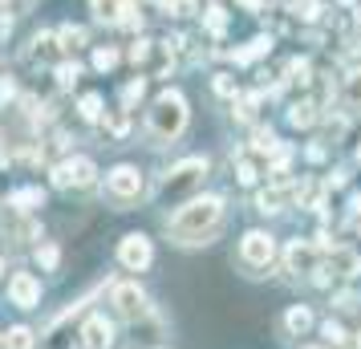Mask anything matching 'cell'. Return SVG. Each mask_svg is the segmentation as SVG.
I'll return each instance as SVG.
<instances>
[{
	"mask_svg": "<svg viewBox=\"0 0 361 349\" xmlns=\"http://www.w3.org/2000/svg\"><path fill=\"white\" fill-rule=\"evenodd\" d=\"M219 219H224V200L219 195L191 200L187 207H179V216L171 219V240L175 244H203L219 228Z\"/></svg>",
	"mask_w": 361,
	"mask_h": 349,
	"instance_id": "6da1fadb",
	"label": "cell"
},
{
	"mask_svg": "<svg viewBox=\"0 0 361 349\" xmlns=\"http://www.w3.org/2000/svg\"><path fill=\"white\" fill-rule=\"evenodd\" d=\"M183 126H187V98H183L179 90H166L154 98L147 114V130L154 142H171V138H179Z\"/></svg>",
	"mask_w": 361,
	"mask_h": 349,
	"instance_id": "7a4b0ae2",
	"label": "cell"
},
{
	"mask_svg": "<svg viewBox=\"0 0 361 349\" xmlns=\"http://www.w3.org/2000/svg\"><path fill=\"white\" fill-rule=\"evenodd\" d=\"M203 179H207V159H187V163H179L163 179L159 195H163V200H183V195H187V191H195Z\"/></svg>",
	"mask_w": 361,
	"mask_h": 349,
	"instance_id": "3957f363",
	"label": "cell"
},
{
	"mask_svg": "<svg viewBox=\"0 0 361 349\" xmlns=\"http://www.w3.org/2000/svg\"><path fill=\"white\" fill-rule=\"evenodd\" d=\"M118 260L126 268H138L142 272L154 260V248H150V240L142 232H130V235H122V244H118Z\"/></svg>",
	"mask_w": 361,
	"mask_h": 349,
	"instance_id": "277c9868",
	"label": "cell"
},
{
	"mask_svg": "<svg viewBox=\"0 0 361 349\" xmlns=\"http://www.w3.org/2000/svg\"><path fill=\"white\" fill-rule=\"evenodd\" d=\"M272 252H276V244H272L268 232H247L244 244H240V256H244V264H252V268L272 264Z\"/></svg>",
	"mask_w": 361,
	"mask_h": 349,
	"instance_id": "5b68a950",
	"label": "cell"
},
{
	"mask_svg": "<svg viewBox=\"0 0 361 349\" xmlns=\"http://www.w3.org/2000/svg\"><path fill=\"white\" fill-rule=\"evenodd\" d=\"M94 163L90 159H69V163H61L57 171H53V183L57 187H90L94 183Z\"/></svg>",
	"mask_w": 361,
	"mask_h": 349,
	"instance_id": "8992f818",
	"label": "cell"
},
{
	"mask_svg": "<svg viewBox=\"0 0 361 349\" xmlns=\"http://www.w3.org/2000/svg\"><path fill=\"white\" fill-rule=\"evenodd\" d=\"M114 305H118V313L130 317V321H142V317L150 313L147 293H142L138 284H118V288H114Z\"/></svg>",
	"mask_w": 361,
	"mask_h": 349,
	"instance_id": "52a82bcc",
	"label": "cell"
},
{
	"mask_svg": "<svg viewBox=\"0 0 361 349\" xmlns=\"http://www.w3.org/2000/svg\"><path fill=\"white\" fill-rule=\"evenodd\" d=\"M106 187H110V195H118V200H134L142 191V171L138 166H114L106 175Z\"/></svg>",
	"mask_w": 361,
	"mask_h": 349,
	"instance_id": "ba28073f",
	"label": "cell"
},
{
	"mask_svg": "<svg viewBox=\"0 0 361 349\" xmlns=\"http://www.w3.org/2000/svg\"><path fill=\"white\" fill-rule=\"evenodd\" d=\"M325 272H329V281H353L361 272V256L349 248H333L325 260Z\"/></svg>",
	"mask_w": 361,
	"mask_h": 349,
	"instance_id": "9c48e42d",
	"label": "cell"
},
{
	"mask_svg": "<svg viewBox=\"0 0 361 349\" xmlns=\"http://www.w3.org/2000/svg\"><path fill=\"white\" fill-rule=\"evenodd\" d=\"M317 260H321V244H288V252H284V264H288V272H317Z\"/></svg>",
	"mask_w": 361,
	"mask_h": 349,
	"instance_id": "30bf717a",
	"label": "cell"
},
{
	"mask_svg": "<svg viewBox=\"0 0 361 349\" xmlns=\"http://www.w3.org/2000/svg\"><path fill=\"white\" fill-rule=\"evenodd\" d=\"M8 297H13V305H20V309H33L37 300H41V281H37L33 272H17V276L8 281Z\"/></svg>",
	"mask_w": 361,
	"mask_h": 349,
	"instance_id": "8fae6325",
	"label": "cell"
},
{
	"mask_svg": "<svg viewBox=\"0 0 361 349\" xmlns=\"http://www.w3.org/2000/svg\"><path fill=\"white\" fill-rule=\"evenodd\" d=\"M82 345L85 349H110L114 345V325L106 317H90L82 329Z\"/></svg>",
	"mask_w": 361,
	"mask_h": 349,
	"instance_id": "7c38bea8",
	"label": "cell"
},
{
	"mask_svg": "<svg viewBox=\"0 0 361 349\" xmlns=\"http://www.w3.org/2000/svg\"><path fill=\"white\" fill-rule=\"evenodd\" d=\"M57 53L61 49H57V41H53L49 33H37L25 57H29V66H49V61H57Z\"/></svg>",
	"mask_w": 361,
	"mask_h": 349,
	"instance_id": "4fadbf2b",
	"label": "cell"
},
{
	"mask_svg": "<svg viewBox=\"0 0 361 349\" xmlns=\"http://www.w3.org/2000/svg\"><path fill=\"white\" fill-rule=\"evenodd\" d=\"M293 195H296V187H293V183H276V187H268V191L260 195V212H280V207L293 200Z\"/></svg>",
	"mask_w": 361,
	"mask_h": 349,
	"instance_id": "5bb4252c",
	"label": "cell"
},
{
	"mask_svg": "<svg viewBox=\"0 0 361 349\" xmlns=\"http://www.w3.org/2000/svg\"><path fill=\"white\" fill-rule=\"evenodd\" d=\"M341 106H345V110H361V69L345 73V82H341Z\"/></svg>",
	"mask_w": 361,
	"mask_h": 349,
	"instance_id": "9a60e30c",
	"label": "cell"
},
{
	"mask_svg": "<svg viewBox=\"0 0 361 349\" xmlns=\"http://www.w3.org/2000/svg\"><path fill=\"white\" fill-rule=\"evenodd\" d=\"M90 4H94L98 20H122L130 13V0H90Z\"/></svg>",
	"mask_w": 361,
	"mask_h": 349,
	"instance_id": "2e32d148",
	"label": "cell"
},
{
	"mask_svg": "<svg viewBox=\"0 0 361 349\" xmlns=\"http://www.w3.org/2000/svg\"><path fill=\"white\" fill-rule=\"evenodd\" d=\"M309 325H312V313L305 309V305H293V309L284 313V329L288 333H305Z\"/></svg>",
	"mask_w": 361,
	"mask_h": 349,
	"instance_id": "e0dca14e",
	"label": "cell"
},
{
	"mask_svg": "<svg viewBox=\"0 0 361 349\" xmlns=\"http://www.w3.org/2000/svg\"><path fill=\"white\" fill-rule=\"evenodd\" d=\"M288 122L293 126H312L317 122V102H296L293 110H288Z\"/></svg>",
	"mask_w": 361,
	"mask_h": 349,
	"instance_id": "ac0fdd59",
	"label": "cell"
},
{
	"mask_svg": "<svg viewBox=\"0 0 361 349\" xmlns=\"http://www.w3.org/2000/svg\"><path fill=\"white\" fill-rule=\"evenodd\" d=\"M41 203H45V195H41L37 187H25V191H17V195H8V207H20V212L41 207Z\"/></svg>",
	"mask_w": 361,
	"mask_h": 349,
	"instance_id": "d6986e66",
	"label": "cell"
},
{
	"mask_svg": "<svg viewBox=\"0 0 361 349\" xmlns=\"http://www.w3.org/2000/svg\"><path fill=\"white\" fill-rule=\"evenodd\" d=\"M57 41H61V45H57L61 53H73V49H82V45H85V29H78V25H66Z\"/></svg>",
	"mask_w": 361,
	"mask_h": 349,
	"instance_id": "ffe728a7",
	"label": "cell"
},
{
	"mask_svg": "<svg viewBox=\"0 0 361 349\" xmlns=\"http://www.w3.org/2000/svg\"><path fill=\"white\" fill-rule=\"evenodd\" d=\"M268 49H272V41H268V37H256L247 49L235 53V61H240V66H247V61H256V57H260V53H268Z\"/></svg>",
	"mask_w": 361,
	"mask_h": 349,
	"instance_id": "44dd1931",
	"label": "cell"
},
{
	"mask_svg": "<svg viewBox=\"0 0 361 349\" xmlns=\"http://www.w3.org/2000/svg\"><path fill=\"white\" fill-rule=\"evenodd\" d=\"M252 150H256V154H268V150H276V134H272V126H260V130L252 134Z\"/></svg>",
	"mask_w": 361,
	"mask_h": 349,
	"instance_id": "7402d4cb",
	"label": "cell"
},
{
	"mask_svg": "<svg viewBox=\"0 0 361 349\" xmlns=\"http://www.w3.org/2000/svg\"><path fill=\"white\" fill-rule=\"evenodd\" d=\"M4 345H8V349H33V333L20 325V329H13L8 337H4Z\"/></svg>",
	"mask_w": 361,
	"mask_h": 349,
	"instance_id": "603a6c76",
	"label": "cell"
},
{
	"mask_svg": "<svg viewBox=\"0 0 361 349\" xmlns=\"http://www.w3.org/2000/svg\"><path fill=\"white\" fill-rule=\"evenodd\" d=\"M288 82L293 85H309V61H288Z\"/></svg>",
	"mask_w": 361,
	"mask_h": 349,
	"instance_id": "cb8c5ba5",
	"label": "cell"
},
{
	"mask_svg": "<svg viewBox=\"0 0 361 349\" xmlns=\"http://www.w3.org/2000/svg\"><path fill=\"white\" fill-rule=\"evenodd\" d=\"M321 333H325V341H333V345H345V341H349V333H345L337 321H325V325H321Z\"/></svg>",
	"mask_w": 361,
	"mask_h": 349,
	"instance_id": "d4e9b609",
	"label": "cell"
},
{
	"mask_svg": "<svg viewBox=\"0 0 361 349\" xmlns=\"http://www.w3.org/2000/svg\"><path fill=\"white\" fill-rule=\"evenodd\" d=\"M98 114H102V98H98V94H85V98H82V118L94 122Z\"/></svg>",
	"mask_w": 361,
	"mask_h": 349,
	"instance_id": "484cf974",
	"label": "cell"
},
{
	"mask_svg": "<svg viewBox=\"0 0 361 349\" xmlns=\"http://www.w3.org/2000/svg\"><path fill=\"white\" fill-rule=\"evenodd\" d=\"M94 66H98V69H114L118 66V53L114 49H98V53H94Z\"/></svg>",
	"mask_w": 361,
	"mask_h": 349,
	"instance_id": "4316f807",
	"label": "cell"
},
{
	"mask_svg": "<svg viewBox=\"0 0 361 349\" xmlns=\"http://www.w3.org/2000/svg\"><path fill=\"white\" fill-rule=\"evenodd\" d=\"M78 73H82L78 66H61V69H57V82H61V85H73V82H78Z\"/></svg>",
	"mask_w": 361,
	"mask_h": 349,
	"instance_id": "83f0119b",
	"label": "cell"
},
{
	"mask_svg": "<svg viewBox=\"0 0 361 349\" xmlns=\"http://www.w3.org/2000/svg\"><path fill=\"white\" fill-rule=\"evenodd\" d=\"M37 260H41L45 268H53V264H57V248H53V244H45V248H37Z\"/></svg>",
	"mask_w": 361,
	"mask_h": 349,
	"instance_id": "f1b7e54d",
	"label": "cell"
},
{
	"mask_svg": "<svg viewBox=\"0 0 361 349\" xmlns=\"http://www.w3.org/2000/svg\"><path fill=\"white\" fill-rule=\"evenodd\" d=\"M235 179H240V183H256V166H252V163H240Z\"/></svg>",
	"mask_w": 361,
	"mask_h": 349,
	"instance_id": "f546056e",
	"label": "cell"
},
{
	"mask_svg": "<svg viewBox=\"0 0 361 349\" xmlns=\"http://www.w3.org/2000/svg\"><path fill=\"white\" fill-rule=\"evenodd\" d=\"M215 90H219V94H235V85H231V78H224V73L215 78Z\"/></svg>",
	"mask_w": 361,
	"mask_h": 349,
	"instance_id": "4dcf8cb0",
	"label": "cell"
},
{
	"mask_svg": "<svg viewBox=\"0 0 361 349\" xmlns=\"http://www.w3.org/2000/svg\"><path fill=\"white\" fill-rule=\"evenodd\" d=\"M175 8H179V17H191L195 13V0H175Z\"/></svg>",
	"mask_w": 361,
	"mask_h": 349,
	"instance_id": "1f68e13d",
	"label": "cell"
},
{
	"mask_svg": "<svg viewBox=\"0 0 361 349\" xmlns=\"http://www.w3.org/2000/svg\"><path fill=\"white\" fill-rule=\"evenodd\" d=\"M329 187H345V171H333L329 175Z\"/></svg>",
	"mask_w": 361,
	"mask_h": 349,
	"instance_id": "d6a6232c",
	"label": "cell"
},
{
	"mask_svg": "<svg viewBox=\"0 0 361 349\" xmlns=\"http://www.w3.org/2000/svg\"><path fill=\"white\" fill-rule=\"evenodd\" d=\"M4 98H13V82H0V102Z\"/></svg>",
	"mask_w": 361,
	"mask_h": 349,
	"instance_id": "836d02e7",
	"label": "cell"
},
{
	"mask_svg": "<svg viewBox=\"0 0 361 349\" xmlns=\"http://www.w3.org/2000/svg\"><path fill=\"white\" fill-rule=\"evenodd\" d=\"M8 29H13V20H8V17H0V37L8 33Z\"/></svg>",
	"mask_w": 361,
	"mask_h": 349,
	"instance_id": "e575fe53",
	"label": "cell"
},
{
	"mask_svg": "<svg viewBox=\"0 0 361 349\" xmlns=\"http://www.w3.org/2000/svg\"><path fill=\"white\" fill-rule=\"evenodd\" d=\"M349 207H353V212H357V216H361V191H357V195H353V203H349Z\"/></svg>",
	"mask_w": 361,
	"mask_h": 349,
	"instance_id": "d590c367",
	"label": "cell"
},
{
	"mask_svg": "<svg viewBox=\"0 0 361 349\" xmlns=\"http://www.w3.org/2000/svg\"><path fill=\"white\" fill-rule=\"evenodd\" d=\"M247 8H252V13H260V0H244Z\"/></svg>",
	"mask_w": 361,
	"mask_h": 349,
	"instance_id": "8d00e7d4",
	"label": "cell"
},
{
	"mask_svg": "<svg viewBox=\"0 0 361 349\" xmlns=\"http://www.w3.org/2000/svg\"><path fill=\"white\" fill-rule=\"evenodd\" d=\"M341 4H353V0H341Z\"/></svg>",
	"mask_w": 361,
	"mask_h": 349,
	"instance_id": "74e56055",
	"label": "cell"
},
{
	"mask_svg": "<svg viewBox=\"0 0 361 349\" xmlns=\"http://www.w3.org/2000/svg\"><path fill=\"white\" fill-rule=\"evenodd\" d=\"M357 159H361V147H357Z\"/></svg>",
	"mask_w": 361,
	"mask_h": 349,
	"instance_id": "f35d334b",
	"label": "cell"
},
{
	"mask_svg": "<svg viewBox=\"0 0 361 349\" xmlns=\"http://www.w3.org/2000/svg\"><path fill=\"white\" fill-rule=\"evenodd\" d=\"M357 228H361V224H357Z\"/></svg>",
	"mask_w": 361,
	"mask_h": 349,
	"instance_id": "ab89813d",
	"label": "cell"
}]
</instances>
